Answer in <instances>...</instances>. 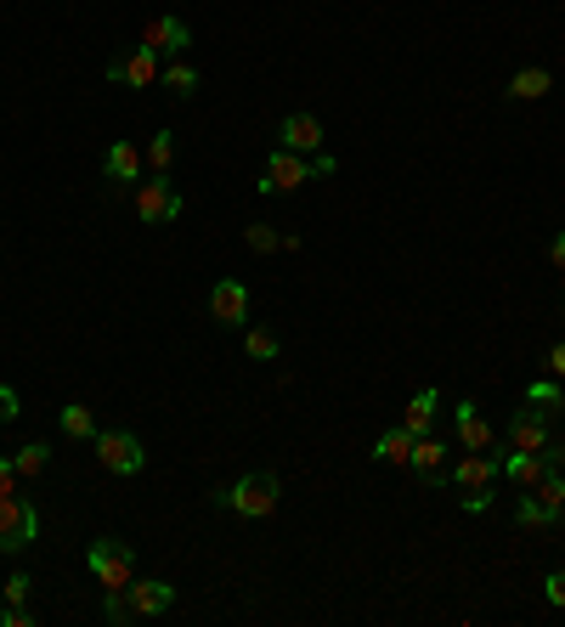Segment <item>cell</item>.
Returning <instances> with one entry per match:
<instances>
[{
	"mask_svg": "<svg viewBox=\"0 0 565 627\" xmlns=\"http://www.w3.org/2000/svg\"><path fill=\"white\" fill-rule=\"evenodd\" d=\"M170 605H175V588H170V583H125V588L103 594V616H108L114 627H125V621H148V616H164Z\"/></svg>",
	"mask_w": 565,
	"mask_h": 627,
	"instance_id": "1",
	"label": "cell"
},
{
	"mask_svg": "<svg viewBox=\"0 0 565 627\" xmlns=\"http://www.w3.org/2000/svg\"><path fill=\"white\" fill-rule=\"evenodd\" d=\"M498 453H463L458 469H452V487H458V503L469 514H487L492 509V487H498Z\"/></svg>",
	"mask_w": 565,
	"mask_h": 627,
	"instance_id": "2",
	"label": "cell"
},
{
	"mask_svg": "<svg viewBox=\"0 0 565 627\" xmlns=\"http://www.w3.org/2000/svg\"><path fill=\"white\" fill-rule=\"evenodd\" d=\"M277 498H282V487H277V475H271V469H255V475L238 480V487L215 492L221 509H238L244 520H266V514H277Z\"/></svg>",
	"mask_w": 565,
	"mask_h": 627,
	"instance_id": "3",
	"label": "cell"
},
{
	"mask_svg": "<svg viewBox=\"0 0 565 627\" xmlns=\"http://www.w3.org/2000/svg\"><path fill=\"white\" fill-rule=\"evenodd\" d=\"M85 565L103 583V594H114V588H125L130 576H136V549L119 543V538H97V543L85 549Z\"/></svg>",
	"mask_w": 565,
	"mask_h": 627,
	"instance_id": "4",
	"label": "cell"
},
{
	"mask_svg": "<svg viewBox=\"0 0 565 627\" xmlns=\"http://www.w3.org/2000/svg\"><path fill=\"white\" fill-rule=\"evenodd\" d=\"M34 538H40V514L18 492H7V498H0V554H18Z\"/></svg>",
	"mask_w": 565,
	"mask_h": 627,
	"instance_id": "5",
	"label": "cell"
},
{
	"mask_svg": "<svg viewBox=\"0 0 565 627\" xmlns=\"http://www.w3.org/2000/svg\"><path fill=\"white\" fill-rule=\"evenodd\" d=\"M90 447H97L108 475H136L141 464H148V447H141L130 429H97V442H90Z\"/></svg>",
	"mask_w": 565,
	"mask_h": 627,
	"instance_id": "6",
	"label": "cell"
},
{
	"mask_svg": "<svg viewBox=\"0 0 565 627\" xmlns=\"http://www.w3.org/2000/svg\"><path fill=\"white\" fill-rule=\"evenodd\" d=\"M306 181H317L311 159H306V153H295V148H277V153L266 159L260 192H295V187H306Z\"/></svg>",
	"mask_w": 565,
	"mask_h": 627,
	"instance_id": "7",
	"label": "cell"
},
{
	"mask_svg": "<svg viewBox=\"0 0 565 627\" xmlns=\"http://www.w3.org/2000/svg\"><path fill=\"white\" fill-rule=\"evenodd\" d=\"M136 215L148 221V226H164V221L181 215V192L170 187V176H153V181L136 187Z\"/></svg>",
	"mask_w": 565,
	"mask_h": 627,
	"instance_id": "8",
	"label": "cell"
},
{
	"mask_svg": "<svg viewBox=\"0 0 565 627\" xmlns=\"http://www.w3.org/2000/svg\"><path fill=\"white\" fill-rule=\"evenodd\" d=\"M554 436V413L543 407H521V413H509V447H521V453H543Z\"/></svg>",
	"mask_w": 565,
	"mask_h": 627,
	"instance_id": "9",
	"label": "cell"
},
{
	"mask_svg": "<svg viewBox=\"0 0 565 627\" xmlns=\"http://www.w3.org/2000/svg\"><path fill=\"white\" fill-rule=\"evenodd\" d=\"M210 317H215L221 328H244V322H249V288H244L238 277H221V283L210 288Z\"/></svg>",
	"mask_w": 565,
	"mask_h": 627,
	"instance_id": "10",
	"label": "cell"
},
{
	"mask_svg": "<svg viewBox=\"0 0 565 627\" xmlns=\"http://www.w3.org/2000/svg\"><path fill=\"white\" fill-rule=\"evenodd\" d=\"M141 45L159 57H181L186 45H193V29H186L181 18H148V29H141Z\"/></svg>",
	"mask_w": 565,
	"mask_h": 627,
	"instance_id": "11",
	"label": "cell"
},
{
	"mask_svg": "<svg viewBox=\"0 0 565 627\" xmlns=\"http://www.w3.org/2000/svg\"><path fill=\"white\" fill-rule=\"evenodd\" d=\"M458 442H463V453H492V447H498L492 424H487V413H481L476 402L458 407Z\"/></svg>",
	"mask_w": 565,
	"mask_h": 627,
	"instance_id": "12",
	"label": "cell"
},
{
	"mask_svg": "<svg viewBox=\"0 0 565 627\" xmlns=\"http://www.w3.org/2000/svg\"><path fill=\"white\" fill-rule=\"evenodd\" d=\"M322 119L317 114H289L282 119V148H295V153H322Z\"/></svg>",
	"mask_w": 565,
	"mask_h": 627,
	"instance_id": "13",
	"label": "cell"
},
{
	"mask_svg": "<svg viewBox=\"0 0 565 627\" xmlns=\"http://www.w3.org/2000/svg\"><path fill=\"white\" fill-rule=\"evenodd\" d=\"M114 79H125V85H136V91H148L164 68H159V52H148V45H141V52H130V57H119L114 68H108Z\"/></svg>",
	"mask_w": 565,
	"mask_h": 627,
	"instance_id": "14",
	"label": "cell"
},
{
	"mask_svg": "<svg viewBox=\"0 0 565 627\" xmlns=\"http://www.w3.org/2000/svg\"><path fill=\"white\" fill-rule=\"evenodd\" d=\"M407 469H413L418 480H430V487H436V480H447V447H441V442H430V436H418V442H413Z\"/></svg>",
	"mask_w": 565,
	"mask_h": 627,
	"instance_id": "15",
	"label": "cell"
},
{
	"mask_svg": "<svg viewBox=\"0 0 565 627\" xmlns=\"http://www.w3.org/2000/svg\"><path fill=\"white\" fill-rule=\"evenodd\" d=\"M108 181H114V192L141 181V153L130 148V141H114V148H108Z\"/></svg>",
	"mask_w": 565,
	"mask_h": 627,
	"instance_id": "16",
	"label": "cell"
},
{
	"mask_svg": "<svg viewBox=\"0 0 565 627\" xmlns=\"http://www.w3.org/2000/svg\"><path fill=\"white\" fill-rule=\"evenodd\" d=\"M548 91H554V74H548V68H521V74L509 79V96H514V103H537V96H548Z\"/></svg>",
	"mask_w": 565,
	"mask_h": 627,
	"instance_id": "17",
	"label": "cell"
},
{
	"mask_svg": "<svg viewBox=\"0 0 565 627\" xmlns=\"http://www.w3.org/2000/svg\"><path fill=\"white\" fill-rule=\"evenodd\" d=\"M430 418H436V391H418L407 402V413H402V429L418 442V436H430Z\"/></svg>",
	"mask_w": 565,
	"mask_h": 627,
	"instance_id": "18",
	"label": "cell"
},
{
	"mask_svg": "<svg viewBox=\"0 0 565 627\" xmlns=\"http://www.w3.org/2000/svg\"><path fill=\"white\" fill-rule=\"evenodd\" d=\"M373 458H380V464H407V458H413V436H407L402 424H396V429H385V436L373 442Z\"/></svg>",
	"mask_w": 565,
	"mask_h": 627,
	"instance_id": "19",
	"label": "cell"
},
{
	"mask_svg": "<svg viewBox=\"0 0 565 627\" xmlns=\"http://www.w3.org/2000/svg\"><path fill=\"white\" fill-rule=\"evenodd\" d=\"M532 498H537V503H543V509H548V514L559 520V509H565V475H559L554 464L543 469V480H537V487H532Z\"/></svg>",
	"mask_w": 565,
	"mask_h": 627,
	"instance_id": "20",
	"label": "cell"
},
{
	"mask_svg": "<svg viewBox=\"0 0 565 627\" xmlns=\"http://www.w3.org/2000/svg\"><path fill=\"white\" fill-rule=\"evenodd\" d=\"M63 436H74V442H97V418H90V407H79V402L63 407Z\"/></svg>",
	"mask_w": 565,
	"mask_h": 627,
	"instance_id": "21",
	"label": "cell"
},
{
	"mask_svg": "<svg viewBox=\"0 0 565 627\" xmlns=\"http://www.w3.org/2000/svg\"><path fill=\"white\" fill-rule=\"evenodd\" d=\"M45 464H52V447H45V442H29V447H18V453H12V469H18V475H29V480H34V475H45Z\"/></svg>",
	"mask_w": 565,
	"mask_h": 627,
	"instance_id": "22",
	"label": "cell"
},
{
	"mask_svg": "<svg viewBox=\"0 0 565 627\" xmlns=\"http://www.w3.org/2000/svg\"><path fill=\"white\" fill-rule=\"evenodd\" d=\"M244 351H249L255 362H277V357H282V346H277L271 328H249V333H244Z\"/></svg>",
	"mask_w": 565,
	"mask_h": 627,
	"instance_id": "23",
	"label": "cell"
},
{
	"mask_svg": "<svg viewBox=\"0 0 565 627\" xmlns=\"http://www.w3.org/2000/svg\"><path fill=\"white\" fill-rule=\"evenodd\" d=\"M148 164H153V176H170V164H175V136L170 130H159L148 141Z\"/></svg>",
	"mask_w": 565,
	"mask_h": 627,
	"instance_id": "24",
	"label": "cell"
},
{
	"mask_svg": "<svg viewBox=\"0 0 565 627\" xmlns=\"http://www.w3.org/2000/svg\"><path fill=\"white\" fill-rule=\"evenodd\" d=\"M159 79H164V85H170L175 96H193V91H199V68H186V63H170V68H164Z\"/></svg>",
	"mask_w": 565,
	"mask_h": 627,
	"instance_id": "25",
	"label": "cell"
},
{
	"mask_svg": "<svg viewBox=\"0 0 565 627\" xmlns=\"http://www.w3.org/2000/svg\"><path fill=\"white\" fill-rule=\"evenodd\" d=\"M526 402L543 407V413H559V407H565V396H559V384H554V379H537L532 391H526Z\"/></svg>",
	"mask_w": 565,
	"mask_h": 627,
	"instance_id": "26",
	"label": "cell"
},
{
	"mask_svg": "<svg viewBox=\"0 0 565 627\" xmlns=\"http://www.w3.org/2000/svg\"><path fill=\"white\" fill-rule=\"evenodd\" d=\"M244 237H249V249H255V255H271V249H277V244H282V237H277V232H271V226H266V221H255V226H249V232H244Z\"/></svg>",
	"mask_w": 565,
	"mask_h": 627,
	"instance_id": "27",
	"label": "cell"
},
{
	"mask_svg": "<svg viewBox=\"0 0 565 627\" xmlns=\"http://www.w3.org/2000/svg\"><path fill=\"white\" fill-rule=\"evenodd\" d=\"M514 520H521L526 532H537V525H554V514H548V509H543L537 498H526V503H521V514H514Z\"/></svg>",
	"mask_w": 565,
	"mask_h": 627,
	"instance_id": "28",
	"label": "cell"
},
{
	"mask_svg": "<svg viewBox=\"0 0 565 627\" xmlns=\"http://www.w3.org/2000/svg\"><path fill=\"white\" fill-rule=\"evenodd\" d=\"M0 627H34V610L29 605H0Z\"/></svg>",
	"mask_w": 565,
	"mask_h": 627,
	"instance_id": "29",
	"label": "cell"
},
{
	"mask_svg": "<svg viewBox=\"0 0 565 627\" xmlns=\"http://www.w3.org/2000/svg\"><path fill=\"white\" fill-rule=\"evenodd\" d=\"M543 599L554 610H565V571H548V583H543Z\"/></svg>",
	"mask_w": 565,
	"mask_h": 627,
	"instance_id": "30",
	"label": "cell"
},
{
	"mask_svg": "<svg viewBox=\"0 0 565 627\" xmlns=\"http://www.w3.org/2000/svg\"><path fill=\"white\" fill-rule=\"evenodd\" d=\"M29 588H34V583H29V576L18 571V576H12V583H7V588H0V599H7V605H23V599H29Z\"/></svg>",
	"mask_w": 565,
	"mask_h": 627,
	"instance_id": "31",
	"label": "cell"
},
{
	"mask_svg": "<svg viewBox=\"0 0 565 627\" xmlns=\"http://www.w3.org/2000/svg\"><path fill=\"white\" fill-rule=\"evenodd\" d=\"M23 413V402H18V391H12V384H0V424H12Z\"/></svg>",
	"mask_w": 565,
	"mask_h": 627,
	"instance_id": "32",
	"label": "cell"
},
{
	"mask_svg": "<svg viewBox=\"0 0 565 627\" xmlns=\"http://www.w3.org/2000/svg\"><path fill=\"white\" fill-rule=\"evenodd\" d=\"M18 487V469H12V458H0V498H7Z\"/></svg>",
	"mask_w": 565,
	"mask_h": 627,
	"instance_id": "33",
	"label": "cell"
},
{
	"mask_svg": "<svg viewBox=\"0 0 565 627\" xmlns=\"http://www.w3.org/2000/svg\"><path fill=\"white\" fill-rule=\"evenodd\" d=\"M543 458H548L554 469H565V442H554V436H548V447H543Z\"/></svg>",
	"mask_w": 565,
	"mask_h": 627,
	"instance_id": "34",
	"label": "cell"
},
{
	"mask_svg": "<svg viewBox=\"0 0 565 627\" xmlns=\"http://www.w3.org/2000/svg\"><path fill=\"white\" fill-rule=\"evenodd\" d=\"M548 373H554V379H565V346H554V351H548Z\"/></svg>",
	"mask_w": 565,
	"mask_h": 627,
	"instance_id": "35",
	"label": "cell"
},
{
	"mask_svg": "<svg viewBox=\"0 0 565 627\" xmlns=\"http://www.w3.org/2000/svg\"><path fill=\"white\" fill-rule=\"evenodd\" d=\"M548 261H554V266L565 272V237H554V244H548Z\"/></svg>",
	"mask_w": 565,
	"mask_h": 627,
	"instance_id": "36",
	"label": "cell"
},
{
	"mask_svg": "<svg viewBox=\"0 0 565 627\" xmlns=\"http://www.w3.org/2000/svg\"><path fill=\"white\" fill-rule=\"evenodd\" d=\"M0 605H7V599H0Z\"/></svg>",
	"mask_w": 565,
	"mask_h": 627,
	"instance_id": "37",
	"label": "cell"
},
{
	"mask_svg": "<svg viewBox=\"0 0 565 627\" xmlns=\"http://www.w3.org/2000/svg\"><path fill=\"white\" fill-rule=\"evenodd\" d=\"M559 514H565V509H559Z\"/></svg>",
	"mask_w": 565,
	"mask_h": 627,
	"instance_id": "38",
	"label": "cell"
}]
</instances>
